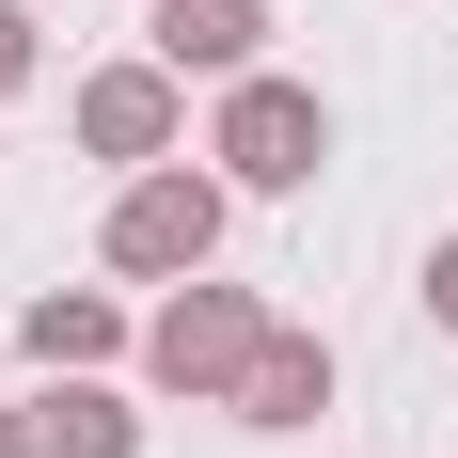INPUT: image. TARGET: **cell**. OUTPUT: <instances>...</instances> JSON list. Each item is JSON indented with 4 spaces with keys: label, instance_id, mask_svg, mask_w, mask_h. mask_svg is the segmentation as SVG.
I'll return each instance as SVG.
<instances>
[{
    "label": "cell",
    "instance_id": "11",
    "mask_svg": "<svg viewBox=\"0 0 458 458\" xmlns=\"http://www.w3.org/2000/svg\"><path fill=\"white\" fill-rule=\"evenodd\" d=\"M0 458H32V411H0Z\"/></svg>",
    "mask_w": 458,
    "mask_h": 458
},
{
    "label": "cell",
    "instance_id": "6",
    "mask_svg": "<svg viewBox=\"0 0 458 458\" xmlns=\"http://www.w3.org/2000/svg\"><path fill=\"white\" fill-rule=\"evenodd\" d=\"M16 332H32V364H47V379H95V364H127V317H111L95 284H47V301H32Z\"/></svg>",
    "mask_w": 458,
    "mask_h": 458
},
{
    "label": "cell",
    "instance_id": "8",
    "mask_svg": "<svg viewBox=\"0 0 458 458\" xmlns=\"http://www.w3.org/2000/svg\"><path fill=\"white\" fill-rule=\"evenodd\" d=\"M32 458H142V411L95 395V379H64V395H32Z\"/></svg>",
    "mask_w": 458,
    "mask_h": 458
},
{
    "label": "cell",
    "instance_id": "10",
    "mask_svg": "<svg viewBox=\"0 0 458 458\" xmlns=\"http://www.w3.org/2000/svg\"><path fill=\"white\" fill-rule=\"evenodd\" d=\"M427 317L458 332V237H443V253H427Z\"/></svg>",
    "mask_w": 458,
    "mask_h": 458
},
{
    "label": "cell",
    "instance_id": "3",
    "mask_svg": "<svg viewBox=\"0 0 458 458\" xmlns=\"http://www.w3.org/2000/svg\"><path fill=\"white\" fill-rule=\"evenodd\" d=\"M206 158H222L237 190H317L332 111H317L301 80H269V64H253V80H222V127H206Z\"/></svg>",
    "mask_w": 458,
    "mask_h": 458
},
{
    "label": "cell",
    "instance_id": "9",
    "mask_svg": "<svg viewBox=\"0 0 458 458\" xmlns=\"http://www.w3.org/2000/svg\"><path fill=\"white\" fill-rule=\"evenodd\" d=\"M32 80V16H16V0H0V95Z\"/></svg>",
    "mask_w": 458,
    "mask_h": 458
},
{
    "label": "cell",
    "instance_id": "2",
    "mask_svg": "<svg viewBox=\"0 0 458 458\" xmlns=\"http://www.w3.org/2000/svg\"><path fill=\"white\" fill-rule=\"evenodd\" d=\"M206 253H222V174L142 158V174L111 190V269H127V284H190Z\"/></svg>",
    "mask_w": 458,
    "mask_h": 458
},
{
    "label": "cell",
    "instance_id": "5",
    "mask_svg": "<svg viewBox=\"0 0 458 458\" xmlns=\"http://www.w3.org/2000/svg\"><path fill=\"white\" fill-rule=\"evenodd\" d=\"M142 47H158L174 80H253V64H269V0H158Z\"/></svg>",
    "mask_w": 458,
    "mask_h": 458
},
{
    "label": "cell",
    "instance_id": "4",
    "mask_svg": "<svg viewBox=\"0 0 458 458\" xmlns=\"http://www.w3.org/2000/svg\"><path fill=\"white\" fill-rule=\"evenodd\" d=\"M174 127H190V80L158 64V47L80 80V142H95V158H174Z\"/></svg>",
    "mask_w": 458,
    "mask_h": 458
},
{
    "label": "cell",
    "instance_id": "7",
    "mask_svg": "<svg viewBox=\"0 0 458 458\" xmlns=\"http://www.w3.org/2000/svg\"><path fill=\"white\" fill-rule=\"evenodd\" d=\"M317 411H332V348L317 332H269L253 379H237V427H317Z\"/></svg>",
    "mask_w": 458,
    "mask_h": 458
},
{
    "label": "cell",
    "instance_id": "1",
    "mask_svg": "<svg viewBox=\"0 0 458 458\" xmlns=\"http://www.w3.org/2000/svg\"><path fill=\"white\" fill-rule=\"evenodd\" d=\"M253 348H269V301H253V284H206V269L142 317V379H158V395H190V411H237Z\"/></svg>",
    "mask_w": 458,
    "mask_h": 458
}]
</instances>
